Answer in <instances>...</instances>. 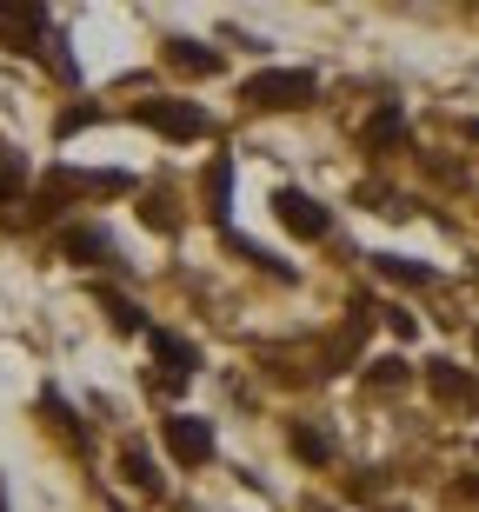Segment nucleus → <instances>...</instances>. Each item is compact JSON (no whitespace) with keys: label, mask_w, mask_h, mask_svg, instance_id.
<instances>
[{"label":"nucleus","mask_w":479,"mask_h":512,"mask_svg":"<svg viewBox=\"0 0 479 512\" xmlns=\"http://www.w3.org/2000/svg\"><path fill=\"white\" fill-rule=\"evenodd\" d=\"M313 94H320V80L307 67H273V74H253L240 87V100L253 114H293V107H313Z\"/></svg>","instance_id":"obj_1"},{"label":"nucleus","mask_w":479,"mask_h":512,"mask_svg":"<svg viewBox=\"0 0 479 512\" xmlns=\"http://www.w3.org/2000/svg\"><path fill=\"white\" fill-rule=\"evenodd\" d=\"M160 439H167V453L180 459V466H207L213 459V426L200 413H167L160 419Z\"/></svg>","instance_id":"obj_2"},{"label":"nucleus","mask_w":479,"mask_h":512,"mask_svg":"<svg viewBox=\"0 0 479 512\" xmlns=\"http://www.w3.org/2000/svg\"><path fill=\"white\" fill-rule=\"evenodd\" d=\"M273 213H280V227L300 233V240H326V233H333V213H326L313 193H300V187H280V193H273Z\"/></svg>","instance_id":"obj_3"},{"label":"nucleus","mask_w":479,"mask_h":512,"mask_svg":"<svg viewBox=\"0 0 479 512\" xmlns=\"http://www.w3.org/2000/svg\"><path fill=\"white\" fill-rule=\"evenodd\" d=\"M140 120H147L154 133H167V140H200V133H213L207 107H193V100H147Z\"/></svg>","instance_id":"obj_4"},{"label":"nucleus","mask_w":479,"mask_h":512,"mask_svg":"<svg viewBox=\"0 0 479 512\" xmlns=\"http://www.w3.org/2000/svg\"><path fill=\"white\" fill-rule=\"evenodd\" d=\"M0 40H14V54H40L47 14L40 7H0Z\"/></svg>","instance_id":"obj_5"},{"label":"nucleus","mask_w":479,"mask_h":512,"mask_svg":"<svg viewBox=\"0 0 479 512\" xmlns=\"http://www.w3.org/2000/svg\"><path fill=\"white\" fill-rule=\"evenodd\" d=\"M147 340H154V353H160V366H167V380H173V386L200 373V353H193L180 333H167V326H147Z\"/></svg>","instance_id":"obj_6"},{"label":"nucleus","mask_w":479,"mask_h":512,"mask_svg":"<svg viewBox=\"0 0 479 512\" xmlns=\"http://www.w3.org/2000/svg\"><path fill=\"white\" fill-rule=\"evenodd\" d=\"M60 253L80 260V266H100V260H114V240H107L100 227H67L60 233Z\"/></svg>","instance_id":"obj_7"},{"label":"nucleus","mask_w":479,"mask_h":512,"mask_svg":"<svg viewBox=\"0 0 479 512\" xmlns=\"http://www.w3.org/2000/svg\"><path fill=\"white\" fill-rule=\"evenodd\" d=\"M27 180H34L27 153H20L14 140H0V207H7V200H20V193H27Z\"/></svg>","instance_id":"obj_8"},{"label":"nucleus","mask_w":479,"mask_h":512,"mask_svg":"<svg viewBox=\"0 0 479 512\" xmlns=\"http://www.w3.org/2000/svg\"><path fill=\"white\" fill-rule=\"evenodd\" d=\"M400 140H406V114L393 107V100H386L380 114L366 120V147H373V153H386V147H400Z\"/></svg>","instance_id":"obj_9"},{"label":"nucleus","mask_w":479,"mask_h":512,"mask_svg":"<svg viewBox=\"0 0 479 512\" xmlns=\"http://www.w3.org/2000/svg\"><path fill=\"white\" fill-rule=\"evenodd\" d=\"M167 60L180 67V74H220V54L200 47V40H167Z\"/></svg>","instance_id":"obj_10"},{"label":"nucleus","mask_w":479,"mask_h":512,"mask_svg":"<svg viewBox=\"0 0 479 512\" xmlns=\"http://www.w3.org/2000/svg\"><path fill=\"white\" fill-rule=\"evenodd\" d=\"M426 386H433L440 399H453V406H460V399H473V380H466L453 360H433V366H426Z\"/></svg>","instance_id":"obj_11"},{"label":"nucleus","mask_w":479,"mask_h":512,"mask_svg":"<svg viewBox=\"0 0 479 512\" xmlns=\"http://www.w3.org/2000/svg\"><path fill=\"white\" fill-rule=\"evenodd\" d=\"M120 466H127V486L160 493V466H154V453H147V446H127V453H120Z\"/></svg>","instance_id":"obj_12"},{"label":"nucleus","mask_w":479,"mask_h":512,"mask_svg":"<svg viewBox=\"0 0 479 512\" xmlns=\"http://www.w3.org/2000/svg\"><path fill=\"white\" fill-rule=\"evenodd\" d=\"M100 306H107V320H114L120 333H147V313H140L127 293H100Z\"/></svg>","instance_id":"obj_13"},{"label":"nucleus","mask_w":479,"mask_h":512,"mask_svg":"<svg viewBox=\"0 0 479 512\" xmlns=\"http://www.w3.org/2000/svg\"><path fill=\"white\" fill-rule=\"evenodd\" d=\"M227 193H233V167H227V160H213V167H207V213H213V220H227Z\"/></svg>","instance_id":"obj_14"},{"label":"nucleus","mask_w":479,"mask_h":512,"mask_svg":"<svg viewBox=\"0 0 479 512\" xmlns=\"http://www.w3.org/2000/svg\"><path fill=\"white\" fill-rule=\"evenodd\" d=\"M293 453L307 459V466H326V459H333V439L313 433V426H293Z\"/></svg>","instance_id":"obj_15"},{"label":"nucleus","mask_w":479,"mask_h":512,"mask_svg":"<svg viewBox=\"0 0 479 512\" xmlns=\"http://www.w3.org/2000/svg\"><path fill=\"white\" fill-rule=\"evenodd\" d=\"M380 273H393V280H406V286L433 280V266H413V260H400V253H380Z\"/></svg>","instance_id":"obj_16"},{"label":"nucleus","mask_w":479,"mask_h":512,"mask_svg":"<svg viewBox=\"0 0 479 512\" xmlns=\"http://www.w3.org/2000/svg\"><path fill=\"white\" fill-rule=\"evenodd\" d=\"M400 380H406L400 360H380V366H373V386H400Z\"/></svg>","instance_id":"obj_17"},{"label":"nucleus","mask_w":479,"mask_h":512,"mask_svg":"<svg viewBox=\"0 0 479 512\" xmlns=\"http://www.w3.org/2000/svg\"><path fill=\"white\" fill-rule=\"evenodd\" d=\"M87 120H100V107H74V114H60V133H80Z\"/></svg>","instance_id":"obj_18"},{"label":"nucleus","mask_w":479,"mask_h":512,"mask_svg":"<svg viewBox=\"0 0 479 512\" xmlns=\"http://www.w3.org/2000/svg\"><path fill=\"white\" fill-rule=\"evenodd\" d=\"M0 512H7V493H0Z\"/></svg>","instance_id":"obj_19"}]
</instances>
